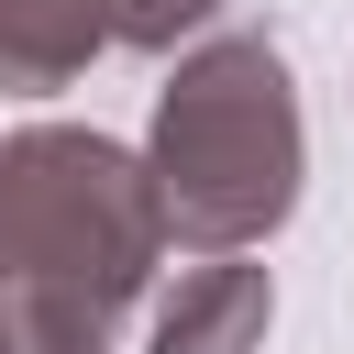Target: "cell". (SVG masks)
<instances>
[{
  "label": "cell",
  "instance_id": "6da1fadb",
  "mask_svg": "<svg viewBox=\"0 0 354 354\" xmlns=\"http://www.w3.org/2000/svg\"><path fill=\"white\" fill-rule=\"evenodd\" d=\"M166 210L133 144L33 122L0 144V354H111V321L155 288Z\"/></svg>",
  "mask_w": 354,
  "mask_h": 354
},
{
  "label": "cell",
  "instance_id": "7a4b0ae2",
  "mask_svg": "<svg viewBox=\"0 0 354 354\" xmlns=\"http://www.w3.org/2000/svg\"><path fill=\"white\" fill-rule=\"evenodd\" d=\"M144 177L166 210V243L188 254H254L310 177V133H299V77L266 33H210L177 55V77L155 88V133H144Z\"/></svg>",
  "mask_w": 354,
  "mask_h": 354
},
{
  "label": "cell",
  "instance_id": "3957f363",
  "mask_svg": "<svg viewBox=\"0 0 354 354\" xmlns=\"http://www.w3.org/2000/svg\"><path fill=\"white\" fill-rule=\"evenodd\" d=\"M266 321H277V277H266L254 254H199V266H177V288L155 299L144 354H254Z\"/></svg>",
  "mask_w": 354,
  "mask_h": 354
},
{
  "label": "cell",
  "instance_id": "277c9868",
  "mask_svg": "<svg viewBox=\"0 0 354 354\" xmlns=\"http://www.w3.org/2000/svg\"><path fill=\"white\" fill-rule=\"evenodd\" d=\"M88 55H111L100 0H0V88H66Z\"/></svg>",
  "mask_w": 354,
  "mask_h": 354
},
{
  "label": "cell",
  "instance_id": "5b68a950",
  "mask_svg": "<svg viewBox=\"0 0 354 354\" xmlns=\"http://www.w3.org/2000/svg\"><path fill=\"white\" fill-rule=\"evenodd\" d=\"M100 11H111V44H133V55H177L188 33L221 22V0H100Z\"/></svg>",
  "mask_w": 354,
  "mask_h": 354
}]
</instances>
